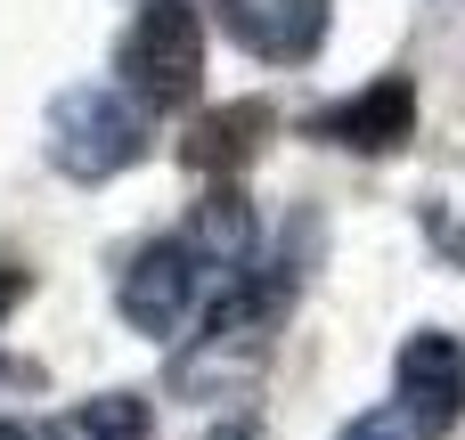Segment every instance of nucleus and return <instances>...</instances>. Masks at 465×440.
<instances>
[{
  "label": "nucleus",
  "mask_w": 465,
  "mask_h": 440,
  "mask_svg": "<svg viewBox=\"0 0 465 440\" xmlns=\"http://www.w3.org/2000/svg\"><path fill=\"white\" fill-rule=\"evenodd\" d=\"M114 73H123V98L139 114H172L204 90V24L188 0H147L139 24L123 33L114 49Z\"/></svg>",
  "instance_id": "obj_1"
},
{
  "label": "nucleus",
  "mask_w": 465,
  "mask_h": 440,
  "mask_svg": "<svg viewBox=\"0 0 465 440\" xmlns=\"http://www.w3.org/2000/svg\"><path fill=\"white\" fill-rule=\"evenodd\" d=\"M139 155H147V114H139L123 90L90 82V90H65V98L49 106V163H57L65 180H114V171H131Z\"/></svg>",
  "instance_id": "obj_2"
},
{
  "label": "nucleus",
  "mask_w": 465,
  "mask_h": 440,
  "mask_svg": "<svg viewBox=\"0 0 465 440\" xmlns=\"http://www.w3.org/2000/svg\"><path fill=\"white\" fill-rule=\"evenodd\" d=\"M286 302H294V278H237V286L204 310V351L180 359V392H196L213 367H221V384H245V376L270 359V335H278Z\"/></svg>",
  "instance_id": "obj_3"
},
{
  "label": "nucleus",
  "mask_w": 465,
  "mask_h": 440,
  "mask_svg": "<svg viewBox=\"0 0 465 440\" xmlns=\"http://www.w3.org/2000/svg\"><path fill=\"white\" fill-rule=\"evenodd\" d=\"M196 245L188 237H155V245H139L131 253V269H123V286H114V302H123V318L139 327V335H172L180 318H188V302H196Z\"/></svg>",
  "instance_id": "obj_4"
},
{
  "label": "nucleus",
  "mask_w": 465,
  "mask_h": 440,
  "mask_svg": "<svg viewBox=\"0 0 465 440\" xmlns=\"http://www.w3.org/2000/svg\"><path fill=\"white\" fill-rule=\"evenodd\" d=\"M221 24H229L253 57L302 65V57H319V41H327V0H221Z\"/></svg>",
  "instance_id": "obj_5"
},
{
  "label": "nucleus",
  "mask_w": 465,
  "mask_h": 440,
  "mask_svg": "<svg viewBox=\"0 0 465 440\" xmlns=\"http://www.w3.org/2000/svg\"><path fill=\"white\" fill-rule=\"evenodd\" d=\"M401 408H417L425 425H458L465 416V343L425 327L401 343Z\"/></svg>",
  "instance_id": "obj_6"
},
{
  "label": "nucleus",
  "mask_w": 465,
  "mask_h": 440,
  "mask_svg": "<svg viewBox=\"0 0 465 440\" xmlns=\"http://www.w3.org/2000/svg\"><path fill=\"white\" fill-rule=\"evenodd\" d=\"M319 131H327L335 147H360V155H392L401 139H417V90H409L401 73H384L376 90H360L351 106H335Z\"/></svg>",
  "instance_id": "obj_7"
},
{
  "label": "nucleus",
  "mask_w": 465,
  "mask_h": 440,
  "mask_svg": "<svg viewBox=\"0 0 465 440\" xmlns=\"http://www.w3.org/2000/svg\"><path fill=\"white\" fill-rule=\"evenodd\" d=\"M270 131H278V114H270L262 98H237V106H221V114H204V122L188 131V163H196V171H237V163L262 155Z\"/></svg>",
  "instance_id": "obj_8"
},
{
  "label": "nucleus",
  "mask_w": 465,
  "mask_h": 440,
  "mask_svg": "<svg viewBox=\"0 0 465 440\" xmlns=\"http://www.w3.org/2000/svg\"><path fill=\"white\" fill-rule=\"evenodd\" d=\"M188 245H196V261H221V269H237V261L253 253V212H245V188H237V180H213V188L196 196Z\"/></svg>",
  "instance_id": "obj_9"
},
{
  "label": "nucleus",
  "mask_w": 465,
  "mask_h": 440,
  "mask_svg": "<svg viewBox=\"0 0 465 440\" xmlns=\"http://www.w3.org/2000/svg\"><path fill=\"white\" fill-rule=\"evenodd\" d=\"M82 433L90 440H147V408H139L131 392H106V400L82 408Z\"/></svg>",
  "instance_id": "obj_10"
},
{
  "label": "nucleus",
  "mask_w": 465,
  "mask_h": 440,
  "mask_svg": "<svg viewBox=\"0 0 465 440\" xmlns=\"http://www.w3.org/2000/svg\"><path fill=\"white\" fill-rule=\"evenodd\" d=\"M343 440H433V425H425L417 408H368Z\"/></svg>",
  "instance_id": "obj_11"
},
{
  "label": "nucleus",
  "mask_w": 465,
  "mask_h": 440,
  "mask_svg": "<svg viewBox=\"0 0 465 440\" xmlns=\"http://www.w3.org/2000/svg\"><path fill=\"white\" fill-rule=\"evenodd\" d=\"M0 440H90V433H82V416H65V425H16V416H0Z\"/></svg>",
  "instance_id": "obj_12"
},
{
  "label": "nucleus",
  "mask_w": 465,
  "mask_h": 440,
  "mask_svg": "<svg viewBox=\"0 0 465 440\" xmlns=\"http://www.w3.org/2000/svg\"><path fill=\"white\" fill-rule=\"evenodd\" d=\"M16 294H25V269H8V261H0V318H8V302H16Z\"/></svg>",
  "instance_id": "obj_13"
},
{
  "label": "nucleus",
  "mask_w": 465,
  "mask_h": 440,
  "mask_svg": "<svg viewBox=\"0 0 465 440\" xmlns=\"http://www.w3.org/2000/svg\"><path fill=\"white\" fill-rule=\"evenodd\" d=\"M204 440H253V425H245V416H229L221 433H204Z\"/></svg>",
  "instance_id": "obj_14"
}]
</instances>
